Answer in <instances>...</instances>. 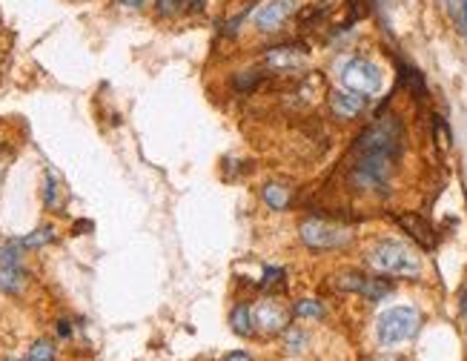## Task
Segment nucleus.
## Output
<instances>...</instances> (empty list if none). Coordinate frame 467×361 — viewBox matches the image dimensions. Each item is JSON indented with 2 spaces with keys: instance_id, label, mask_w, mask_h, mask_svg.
I'll list each match as a JSON object with an SVG mask.
<instances>
[{
  "instance_id": "9b49d317",
  "label": "nucleus",
  "mask_w": 467,
  "mask_h": 361,
  "mask_svg": "<svg viewBox=\"0 0 467 361\" xmlns=\"http://www.w3.org/2000/svg\"><path fill=\"white\" fill-rule=\"evenodd\" d=\"M399 224L419 241V244H424V247H433V230H430V224H424L422 218H416V215H402L399 218Z\"/></svg>"
},
{
  "instance_id": "bb28decb",
  "label": "nucleus",
  "mask_w": 467,
  "mask_h": 361,
  "mask_svg": "<svg viewBox=\"0 0 467 361\" xmlns=\"http://www.w3.org/2000/svg\"><path fill=\"white\" fill-rule=\"evenodd\" d=\"M201 4H204V0H195V6H201Z\"/></svg>"
},
{
  "instance_id": "6e6552de",
  "label": "nucleus",
  "mask_w": 467,
  "mask_h": 361,
  "mask_svg": "<svg viewBox=\"0 0 467 361\" xmlns=\"http://www.w3.org/2000/svg\"><path fill=\"white\" fill-rule=\"evenodd\" d=\"M264 63L273 72H295V69H301L307 63V55L298 46H275V49L267 52Z\"/></svg>"
},
{
  "instance_id": "5701e85b",
  "label": "nucleus",
  "mask_w": 467,
  "mask_h": 361,
  "mask_svg": "<svg viewBox=\"0 0 467 361\" xmlns=\"http://www.w3.org/2000/svg\"><path fill=\"white\" fill-rule=\"evenodd\" d=\"M458 9H461V29L467 32V0H458Z\"/></svg>"
},
{
  "instance_id": "4468645a",
  "label": "nucleus",
  "mask_w": 467,
  "mask_h": 361,
  "mask_svg": "<svg viewBox=\"0 0 467 361\" xmlns=\"http://www.w3.org/2000/svg\"><path fill=\"white\" fill-rule=\"evenodd\" d=\"M0 267H21V241L0 244Z\"/></svg>"
},
{
  "instance_id": "dca6fc26",
  "label": "nucleus",
  "mask_w": 467,
  "mask_h": 361,
  "mask_svg": "<svg viewBox=\"0 0 467 361\" xmlns=\"http://www.w3.org/2000/svg\"><path fill=\"white\" fill-rule=\"evenodd\" d=\"M49 241H55V230L52 227H38L35 233H29L26 238H21V247H43V244H49Z\"/></svg>"
},
{
  "instance_id": "f3484780",
  "label": "nucleus",
  "mask_w": 467,
  "mask_h": 361,
  "mask_svg": "<svg viewBox=\"0 0 467 361\" xmlns=\"http://www.w3.org/2000/svg\"><path fill=\"white\" fill-rule=\"evenodd\" d=\"M284 347H287V352H304V347H307V333L298 330V327L284 330Z\"/></svg>"
},
{
  "instance_id": "423d86ee",
  "label": "nucleus",
  "mask_w": 467,
  "mask_h": 361,
  "mask_svg": "<svg viewBox=\"0 0 467 361\" xmlns=\"http://www.w3.org/2000/svg\"><path fill=\"white\" fill-rule=\"evenodd\" d=\"M341 290H350V293H361L367 301H381L393 293V287L381 281V278H364V275H356V272H347L336 281Z\"/></svg>"
},
{
  "instance_id": "393cba45",
  "label": "nucleus",
  "mask_w": 467,
  "mask_h": 361,
  "mask_svg": "<svg viewBox=\"0 0 467 361\" xmlns=\"http://www.w3.org/2000/svg\"><path fill=\"white\" fill-rule=\"evenodd\" d=\"M461 310H464V316H467V293L461 296Z\"/></svg>"
},
{
  "instance_id": "0eeeda50",
  "label": "nucleus",
  "mask_w": 467,
  "mask_h": 361,
  "mask_svg": "<svg viewBox=\"0 0 467 361\" xmlns=\"http://www.w3.org/2000/svg\"><path fill=\"white\" fill-rule=\"evenodd\" d=\"M253 324L267 335L284 333L287 330V310L275 301H261L253 307Z\"/></svg>"
},
{
  "instance_id": "39448f33",
  "label": "nucleus",
  "mask_w": 467,
  "mask_h": 361,
  "mask_svg": "<svg viewBox=\"0 0 467 361\" xmlns=\"http://www.w3.org/2000/svg\"><path fill=\"white\" fill-rule=\"evenodd\" d=\"M295 12V0H264V4L253 12V23L261 32H275L284 26V21Z\"/></svg>"
},
{
  "instance_id": "2eb2a0df",
  "label": "nucleus",
  "mask_w": 467,
  "mask_h": 361,
  "mask_svg": "<svg viewBox=\"0 0 467 361\" xmlns=\"http://www.w3.org/2000/svg\"><path fill=\"white\" fill-rule=\"evenodd\" d=\"M26 361H55V344L49 338L35 341L32 350H29V355H26Z\"/></svg>"
},
{
  "instance_id": "9d476101",
  "label": "nucleus",
  "mask_w": 467,
  "mask_h": 361,
  "mask_svg": "<svg viewBox=\"0 0 467 361\" xmlns=\"http://www.w3.org/2000/svg\"><path fill=\"white\" fill-rule=\"evenodd\" d=\"M261 198L267 201V206H270V209L284 212V209L290 206V201H292V192H290V187H284V184H264Z\"/></svg>"
},
{
  "instance_id": "f257e3e1",
  "label": "nucleus",
  "mask_w": 467,
  "mask_h": 361,
  "mask_svg": "<svg viewBox=\"0 0 467 361\" xmlns=\"http://www.w3.org/2000/svg\"><path fill=\"white\" fill-rule=\"evenodd\" d=\"M367 261L381 275H396V278H419L422 275V258L416 255V250L402 244V241H393V238L375 241L367 252Z\"/></svg>"
},
{
  "instance_id": "aec40b11",
  "label": "nucleus",
  "mask_w": 467,
  "mask_h": 361,
  "mask_svg": "<svg viewBox=\"0 0 467 361\" xmlns=\"http://www.w3.org/2000/svg\"><path fill=\"white\" fill-rule=\"evenodd\" d=\"M284 275H287V272H284L281 267H267V270H264V281H261V284H264V287H275V284H281V281H284Z\"/></svg>"
},
{
  "instance_id": "20e7f679",
  "label": "nucleus",
  "mask_w": 467,
  "mask_h": 361,
  "mask_svg": "<svg viewBox=\"0 0 467 361\" xmlns=\"http://www.w3.org/2000/svg\"><path fill=\"white\" fill-rule=\"evenodd\" d=\"M298 235L309 250H336V247H344L353 238V233L347 227H339V224H330V221H322V218L301 221Z\"/></svg>"
},
{
  "instance_id": "4be33fe9",
  "label": "nucleus",
  "mask_w": 467,
  "mask_h": 361,
  "mask_svg": "<svg viewBox=\"0 0 467 361\" xmlns=\"http://www.w3.org/2000/svg\"><path fill=\"white\" fill-rule=\"evenodd\" d=\"M224 361H253V355H250V352H244V350H236V352H226V355H224Z\"/></svg>"
},
{
  "instance_id": "6ab92c4d",
  "label": "nucleus",
  "mask_w": 467,
  "mask_h": 361,
  "mask_svg": "<svg viewBox=\"0 0 467 361\" xmlns=\"http://www.w3.org/2000/svg\"><path fill=\"white\" fill-rule=\"evenodd\" d=\"M43 204H46L49 209H57V206H60V201H57V178H55L52 172H46V189H43Z\"/></svg>"
},
{
  "instance_id": "a211bd4d",
  "label": "nucleus",
  "mask_w": 467,
  "mask_h": 361,
  "mask_svg": "<svg viewBox=\"0 0 467 361\" xmlns=\"http://www.w3.org/2000/svg\"><path fill=\"white\" fill-rule=\"evenodd\" d=\"M295 316H301V318H322L324 316V307L316 299H301L295 304Z\"/></svg>"
},
{
  "instance_id": "ddd939ff",
  "label": "nucleus",
  "mask_w": 467,
  "mask_h": 361,
  "mask_svg": "<svg viewBox=\"0 0 467 361\" xmlns=\"http://www.w3.org/2000/svg\"><path fill=\"white\" fill-rule=\"evenodd\" d=\"M21 287H23V270L21 267H0V290L21 293Z\"/></svg>"
},
{
  "instance_id": "f8f14e48",
  "label": "nucleus",
  "mask_w": 467,
  "mask_h": 361,
  "mask_svg": "<svg viewBox=\"0 0 467 361\" xmlns=\"http://www.w3.org/2000/svg\"><path fill=\"white\" fill-rule=\"evenodd\" d=\"M229 324L238 335H253V310L247 304H238L229 316Z\"/></svg>"
},
{
  "instance_id": "b1692460",
  "label": "nucleus",
  "mask_w": 467,
  "mask_h": 361,
  "mask_svg": "<svg viewBox=\"0 0 467 361\" xmlns=\"http://www.w3.org/2000/svg\"><path fill=\"white\" fill-rule=\"evenodd\" d=\"M57 333H60V335L66 338V335L72 333V330H69V321H60V324H57Z\"/></svg>"
},
{
  "instance_id": "f03ea898",
  "label": "nucleus",
  "mask_w": 467,
  "mask_h": 361,
  "mask_svg": "<svg viewBox=\"0 0 467 361\" xmlns=\"http://www.w3.org/2000/svg\"><path fill=\"white\" fill-rule=\"evenodd\" d=\"M419 327H422L419 310L410 304H399V307L384 310L375 318V338L381 347H396L402 341H410L419 333Z\"/></svg>"
},
{
  "instance_id": "7ed1b4c3",
  "label": "nucleus",
  "mask_w": 467,
  "mask_h": 361,
  "mask_svg": "<svg viewBox=\"0 0 467 361\" xmlns=\"http://www.w3.org/2000/svg\"><path fill=\"white\" fill-rule=\"evenodd\" d=\"M339 78L344 84V89L350 92H358V95H375L381 92L384 87V72L378 63L367 60V57H347L341 63V72H339Z\"/></svg>"
},
{
  "instance_id": "a878e982",
  "label": "nucleus",
  "mask_w": 467,
  "mask_h": 361,
  "mask_svg": "<svg viewBox=\"0 0 467 361\" xmlns=\"http://www.w3.org/2000/svg\"><path fill=\"white\" fill-rule=\"evenodd\" d=\"M375 361H399V358H393V355H381V358H375Z\"/></svg>"
},
{
  "instance_id": "412c9836",
  "label": "nucleus",
  "mask_w": 467,
  "mask_h": 361,
  "mask_svg": "<svg viewBox=\"0 0 467 361\" xmlns=\"http://www.w3.org/2000/svg\"><path fill=\"white\" fill-rule=\"evenodd\" d=\"M155 4H158V12L161 15H175L181 9L184 0H155Z\"/></svg>"
},
{
  "instance_id": "1a4fd4ad",
  "label": "nucleus",
  "mask_w": 467,
  "mask_h": 361,
  "mask_svg": "<svg viewBox=\"0 0 467 361\" xmlns=\"http://www.w3.org/2000/svg\"><path fill=\"white\" fill-rule=\"evenodd\" d=\"M330 104H333V112L339 118H356V115L364 112L367 95H358V92H350V89H336L333 98H330Z\"/></svg>"
}]
</instances>
